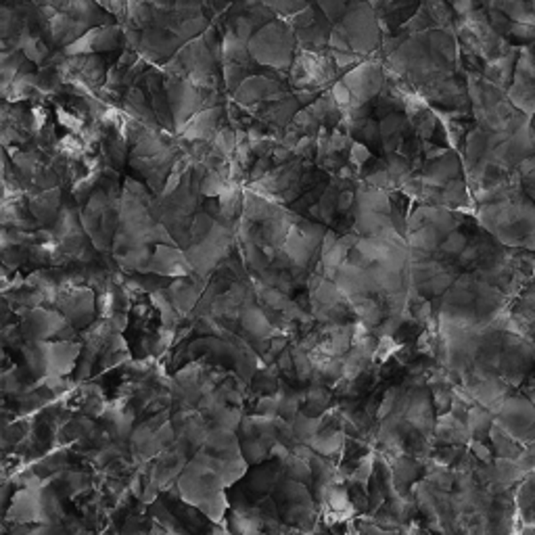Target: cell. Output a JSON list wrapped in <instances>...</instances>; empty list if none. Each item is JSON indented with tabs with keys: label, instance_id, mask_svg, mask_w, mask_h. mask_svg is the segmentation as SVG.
<instances>
[{
	"label": "cell",
	"instance_id": "4",
	"mask_svg": "<svg viewBox=\"0 0 535 535\" xmlns=\"http://www.w3.org/2000/svg\"><path fill=\"white\" fill-rule=\"evenodd\" d=\"M166 89L172 105L174 121H176V134L195 113L209 107H218V105H226L230 98L224 90L201 89V86L189 82V80L174 78V75H167Z\"/></svg>",
	"mask_w": 535,
	"mask_h": 535
},
{
	"label": "cell",
	"instance_id": "8",
	"mask_svg": "<svg viewBox=\"0 0 535 535\" xmlns=\"http://www.w3.org/2000/svg\"><path fill=\"white\" fill-rule=\"evenodd\" d=\"M289 26L293 27L298 50H324L329 49V38L335 23L318 9L316 3H307L306 9L289 17Z\"/></svg>",
	"mask_w": 535,
	"mask_h": 535
},
{
	"label": "cell",
	"instance_id": "10",
	"mask_svg": "<svg viewBox=\"0 0 535 535\" xmlns=\"http://www.w3.org/2000/svg\"><path fill=\"white\" fill-rule=\"evenodd\" d=\"M36 136L34 103L3 101V149L26 147Z\"/></svg>",
	"mask_w": 535,
	"mask_h": 535
},
{
	"label": "cell",
	"instance_id": "19",
	"mask_svg": "<svg viewBox=\"0 0 535 535\" xmlns=\"http://www.w3.org/2000/svg\"><path fill=\"white\" fill-rule=\"evenodd\" d=\"M30 69H38L36 63H32L23 55V50H3L0 52V92L7 90L15 82L17 75Z\"/></svg>",
	"mask_w": 535,
	"mask_h": 535
},
{
	"label": "cell",
	"instance_id": "15",
	"mask_svg": "<svg viewBox=\"0 0 535 535\" xmlns=\"http://www.w3.org/2000/svg\"><path fill=\"white\" fill-rule=\"evenodd\" d=\"M61 197H63L61 186H57V189H50V190H40V193L27 197V205H30L34 222H38L40 226L55 224L63 209Z\"/></svg>",
	"mask_w": 535,
	"mask_h": 535
},
{
	"label": "cell",
	"instance_id": "20",
	"mask_svg": "<svg viewBox=\"0 0 535 535\" xmlns=\"http://www.w3.org/2000/svg\"><path fill=\"white\" fill-rule=\"evenodd\" d=\"M490 439L493 444V450L498 454V458H510V461H515V458H519L521 454L525 452V447L521 446V441L515 439L500 423L492 424Z\"/></svg>",
	"mask_w": 535,
	"mask_h": 535
},
{
	"label": "cell",
	"instance_id": "14",
	"mask_svg": "<svg viewBox=\"0 0 535 535\" xmlns=\"http://www.w3.org/2000/svg\"><path fill=\"white\" fill-rule=\"evenodd\" d=\"M421 178L424 184L429 186H441L450 182V180L456 178H464V166L461 155H458V151H447L441 157H435V159L424 161L421 167Z\"/></svg>",
	"mask_w": 535,
	"mask_h": 535
},
{
	"label": "cell",
	"instance_id": "26",
	"mask_svg": "<svg viewBox=\"0 0 535 535\" xmlns=\"http://www.w3.org/2000/svg\"><path fill=\"white\" fill-rule=\"evenodd\" d=\"M318 4V9L327 15L330 23H339L341 17L345 15L347 7H350V0H314Z\"/></svg>",
	"mask_w": 535,
	"mask_h": 535
},
{
	"label": "cell",
	"instance_id": "5",
	"mask_svg": "<svg viewBox=\"0 0 535 535\" xmlns=\"http://www.w3.org/2000/svg\"><path fill=\"white\" fill-rule=\"evenodd\" d=\"M182 44V40L166 27L151 26L147 30L126 27V46L136 50L153 67H164Z\"/></svg>",
	"mask_w": 535,
	"mask_h": 535
},
{
	"label": "cell",
	"instance_id": "3",
	"mask_svg": "<svg viewBox=\"0 0 535 535\" xmlns=\"http://www.w3.org/2000/svg\"><path fill=\"white\" fill-rule=\"evenodd\" d=\"M335 26H339L341 32L350 40L353 52L362 57H375L379 52L383 30L379 15L370 7L368 0H350L345 15Z\"/></svg>",
	"mask_w": 535,
	"mask_h": 535
},
{
	"label": "cell",
	"instance_id": "27",
	"mask_svg": "<svg viewBox=\"0 0 535 535\" xmlns=\"http://www.w3.org/2000/svg\"><path fill=\"white\" fill-rule=\"evenodd\" d=\"M97 4H101V7L107 11V13H112L115 19H118L121 26H126L128 21V0H95Z\"/></svg>",
	"mask_w": 535,
	"mask_h": 535
},
{
	"label": "cell",
	"instance_id": "31",
	"mask_svg": "<svg viewBox=\"0 0 535 535\" xmlns=\"http://www.w3.org/2000/svg\"><path fill=\"white\" fill-rule=\"evenodd\" d=\"M307 3H314V0H307Z\"/></svg>",
	"mask_w": 535,
	"mask_h": 535
},
{
	"label": "cell",
	"instance_id": "16",
	"mask_svg": "<svg viewBox=\"0 0 535 535\" xmlns=\"http://www.w3.org/2000/svg\"><path fill=\"white\" fill-rule=\"evenodd\" d=\"M59 11L67 13L69 17H74V19L82 21L84 26H89V27L120 23L112 13H107L101 4H97L95 0H66Z\"/></svg>",
	"mask_w": 535,
	"mask_h": 535
},
{
	"label": "cell",
	"instance_id": "17",
	"mask_svg": "<svg viewBox=\"0 0 535 535\" xmlns=\"http://www.w3.org/2000/svg\"><path fill=\"white\" fill-rule=\"evenodd\" d=\"M121 109H124L132 120L141 121V124L151 128V130H161L159 121L155 118L153 107H151L147 92H144L141 86H132V89L126 90L124 101H121Z\"/></svg>",
	"mask_w": 535,
	"mask_h": 535
},
{
	"label": "cell",
	"instance_id": "11",
	"mask_svg": "<svg viewBox=\"0 0 535 535\" xmlns=\"http://www.w3.org/2000/svg\"><path fill=\"white\" fill-rule=\"evenodd\" d=\"M126 49V27L121 23L90 27L82 38L69 44L67 55H113Z\"/></svg>",
	"mask_w": 535,
	"mask_h": 535
},
{
	"label": "cell",
	"instance_id": "24",
	"mask_svg": "<svg viewBox=\"0 0 535 535\" xmlns=\"http://www.w3.org/2000/svg\"><path fill=\"white\" fill-rule=\"evenodd\" d=\"M261 3L275 11L281 19H289V17L307 7V0H261Z\"/></svg>",
	"mask_w": 535,
	"mask_h": 535
},
{
	"label": "cell",
	"instance_id": "18",
	"mask_svg": "<svg viewBox=\"0 0 535 535\" xmlns=\"http://www.w3.org/2000/svg\"><path fill=\"white\" fill-rule=\"evenodd\" d=\"M415 132L408 115L393 113L381 120V141H383V155H392L399 149L406 136Z\"/></svg>",
	"mask_w": 535,
	"mask_h": 535
},
{
	"label": "cell",
	"instance_id": "21",
	"mask_svg": "<svg viewBox=\"0 0 535 535\" xmlns=\"http://www.w3.org/2000/svg\"><path fill=\"white\" fill-rule=\"evenodd\" d=\"M493 424V416L490 415V410L481 408V406H473V408L467 410V427L473 439H485L490 438V429Z\"/></svg>",
	"mask_w": 535,
	"mask_h": 535
},
{
	"label": "cell",
	"instance_id": "7",
	"mask_svg": "<svg viewBox=\"0 0 535 535\" xmlns=\"http://www.w3.org/2000/svg\"><path fill=\"white\" fill-rule=\"evenodd\" d=\"M276 17L278 15L275 11L266 7L261 0H235L222 19H218L216 23H222L224 30L249 43L266 23L276 19Z\"/></svg>",
	"mask_w": 535,
	"mask_h": 535
},
{
	"label": "cell",
	"instance_id": "25",
	"mask_svg": "<svg viewBox=\"0 0 535 535\" xmlns=\"http://www.w3.org/2000/svg\"><path fill=\"white\" fill-rule=\"evenodd\" d=\"M295 427L293 431L298 438L301 439H314L320 433V421L316 416H307V415H298L295 416Z\"/></svg>",
	"mask_w": 535,
	"mask_h": 535
},
{
	"label": "cell",
	"instance_id": "22",
	"mask_svg": "<svg viewBox=\"0 0 535 535\" xmlns=\"http://www.w3.org/2000/svg\"><path fill=\"white\" fill-rule=\"evenodd\" d=\"M241 320H243V327H245L253 337H258V339H264V337L270 335V322H268L266 314L258 310V307H247V310L243 312Z\"/></svg>",
	"mask_w": 535,
	"mask_h": 535
},
{
	"label": "cell",
	"instance_id": "1",
	"mask_svg": "<svg viewBox=\"0 0 535 535\" xmlns=\"http://www.w3.org/2000/svg\"><path fill=\"white\" fill-rule=\"evenodd\" d=\"M222 38L224 27L212 23L199 38L180 46L176 55L164 66V72L174 75V78L189 80L201 89L226 92L222 74Z\"/></svg>",
	"mask_w": 535,
	"mask_h": 535
},
{
	"label": "cell",
	"instance_id": "2",
	"mask_svg": "<svg viewBox=\"0 0 535 535\" xmlns=\"http://www.w3.org/2000/svg\"><path fill=\"white\" fill-rule=\"evenodd\" d=\"M249 52L266 72L289 80V69L298 55V40L287 19H272L249 40Z\"/></svg>",
	"mask_w": 535,
	"mask_h": 535
},
{
	"label": "cell",
	"instance_id": "28",
	"mask_svg": "<svg viewBox=\"0 0 535 535\" xmlns=\"http://www.w3.org/2000/svg\"><path fill=\"white\" fill-rule=\"evenodd\" d=\"M470 450H473V454L477 456V461H481V462H492V452L487 450L484 441L470 439Z\"/></svg>",
	"mask_w": 535,
	"mask_h": 535
},
{
	"label": "cell",
	"instance_id": "30",
	"mask_svg": "<svg viewBox=\"0 0 535 535\" xmlns=\"http://www.w3.org/2000/svg\"><path fill=\"white\" fill-rule=\"evenodd\" d=\"M389 3H393V0H385V4H389Z\"/></svg>",
	"mask_w": 535,
	"mask_h": 535
},
{
	"label": "cell",
	"instance_id": "29",
	"mask_svg": "<svg viewBox=\"0 0 535 535\" xmlns=\"http://www.w3.org/2000/svg\"><path fill=\"white\" fill-rule=\"evenodd\" d=\"M525 398H527L529 401H531V404L535 406V383H533V385H529V387L525 389Z\"/></svg>",
	"mask_w": 535,
	"mask_h": 535
},
{
	"label": "cell",
	"instance_id": "12",
	"mask_svg": "<svg viewBox=\"0 0 535 535\" xmlns=\"http://www.w3.org/2000/svg\"><path fill=\"white\" fill-rule=\"evenodd\" d=\"M166 80L167 75L164 72V67H149L147 72L141 75L136 86L147 92L151 107H153L155 118L159 121L161 130L176 134V121H174V113H172V105L170 98H167V89H166Z\"/></svg>",
	"mask_w": 535,
	"mask_h": 535
},
{
	"label": "cell",
	"instance_id": "9",
	"mask_svg": "<svg viewBox=\"0 0 535 535\" xmlns=\"http://www.w3.org/2000/svg\"><path fill=\"white\" fill-rule=\"evenodd\" d=\"M343 84L347 86L353 97V107L372 101L381 95L383 86L387 82V69L379 57H366L362 63L341 75Z\"/></svg>",
	"mask_w": 535,
	"mask_h": 535
},
{
	"label": "cell",
	"instance_id": "6",
	"mask_svg": "<svg viewBox=\"0 0 535 535\" xmlns=\"http://www.w3.org/2000/svg\"><path fill=\"white\" fill-rule=\"evenodd\" d=\"M222 74H224V89L230 95H235V90L245 82L247 78H252L255 74H270L253 59L249 52V43L241 40L235 34L224 30L222 38ZM276 75V74H272ZM287 80V78H284Z\"/></svg>",
	"mask_w": 535,
	"mask_h": 535
},
{
	"label": "cell",
	"instance_id": "23",
	"mask_svg": "<svg viewBox=\"0 0 535 535\" xmlns=\"http://www.w3.org/2000/svg\"><path fill=\"white\" fill-rule=\"evenodd\" d=\"M469 247V238L467 235H462L461 230H452L450 235L444 236V241H441V245L438 252H441L444 255H450V258H458L464 249Z\"/></svg>",
	"mask_w": 535,
	"mask_h": 535
},
{
	"label": "cell",
	"instance_id": "13",
	"mask_svg": "<svg viewBox=\"0 0 535 535\" xmlns=\"http://www.w3.org/2000/svg\"><path fill=\"white\" fill-rule=\"evenodd\" d=\"M229 124V115H226V105H218V107L203 109V112L195 113L186 124L180 128L176 134L182 141H213L220 128Z\"/></svg>",
	"mask_w": 535,
	"mask_h": 535
}]
</instances>
